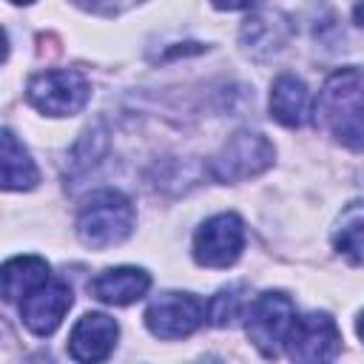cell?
Here are the masks:
<instances>
[{
  "label": "cell",
  "mask_w": 364,
  "mask_h": 364,
  "mask_svg": "<svg viewBox=\"0 0 364 364\" xmlns=\"http://www.w3.org/2000/svg\"><path fill=\"white\" fill-rule=\"evenodd\" d=\"M3 279V299L9 304H20L26 296H31L37 287L48 282V262L40 256H14L0 270Z\"/></svg>",
  "instance_id": "13"
},
{
  "label": "cell",
  "mask_w": 364,
  "mask_h": 364,
  "mask_svg": "<svg viewBox=\"0 0 364 364\" xmlns=\"http://www.w3.org/2000/svg\"><path fill=\"white\" fill-rule=\"evenodd\" d=\"M296 307L293 301L279 293V290H267L259 293L245 313V330L253 341V347L264 355V358H276L279 350L284 347L293 324H296Z\"/></svg>",
  "instance_id": "3"
},
{
  "label": "cell",
  "mask_w": 364,
  "mask_h": 364,
  "mask_svg": "<svg viewBox=\"0 0 364 364\" xmlns=\"http://www.w3.org/2000/svg\"><path fill=\"white\" fill-rule=\"evenodd\" d=\"M151 287V276L142 270V267H131V264H122V267H108L102 273H97L88 284L91 296L102 304H114V307H125L136 299H142Z\"/></svg>",
  "instance_id": "11"
},
{
  "label": "cell",
  "mask_w": 364,
  "mask_h": 364,
  "mask_svg": "<svg viewBox=\"0 0 364 364\" xmlns=\"http://www.w3.org/2000/svg\"><path fill=\"white\" fill-rule=\"evenodd\" d=\"M245 247V225L236 213H216L193 236V259L202 267H230Z\"/></svg>",
  "instance_id": "7"
},
{
  "label": "cell",
  "mask_w": 364,
  "mask_h": 364,
  "mask_svg": "<svg viewBox=\"0 0 364 364\" xmlns=\"http://www.w3.org/2000/svg\"><path fill=\"white\" fill-rule=\"evenodd\" d=\"M353 17H355V23H358V26H364V0H358V3H355Z\"/></svg>",
  "instance_id": "20"
},
{
  "label": "cell",
  "mask_w": 364,
  "mask_h": 364,
  "mask_svg": "<svg viewBox=\"0 0 364 364\" xmlns=\"http://www.w3.org/2000/svg\"><path fill=\"white\" fill-rule=\"evenodd\" d=\"M333 245L353 264H364V205L361 202L350 205L341 213L338 228L333 233Z\"/></svg>",
  "instance_id": "16"
},
{
  "label": "cell",
  "mask_w": 364,
  "mask_h": 364,
  "mask_svg": "<svg viewBox=\"0 0 364 364\" xmlns=\"http://www.w3.org/2000/svg\"><path fill=\"white\" fill-rule=\"evenodd\" d=\"M210 3L222 11H239V9H250L256 0H210Z\"/></svg>",
  "instance_id": "19"
},
{
  "label": "cell",
  "mask_w": 364,
  "mask_h": 364,
  "mask_svg": "<svg viewBox=\"0 0 364 364\" xmlns=\"http://www.w3.org/2000/svg\"><path fill=\"white\" fill-rule=\"evenodd\" d=\"M247 304H250V296H247V284L239 282V284H230V287H222L210 304H208V318L210 324L216 327H228L233 324L239 316L247 313Z\"/></svg>",
  "instance_id": "17"
},
{
  "label": "cell",
  "mask_w": 364,
  "mask_h": 364,
  "mask_svg": "<svg viewBox=\"0 0 364 364\" xmlns=\"http://www.w3.org/2000/svg\"><path fill=\"white\" fill-rule=\"evenodd\" d=\"M316 114L353 151H364V68H338L318 91Z\"/></svg>",
  "instance_id": "1"
},
{
  "label": "cell",
  "mask_w": 364,
  "mask_h": 364,
  "mask_svg": "<svg viewBox=\"0 0 364 364\" xmlns=\"http://www.w3.org/2000/svg\"><path fill=\"white\" fill-rule=\"evenodd\" d=\"M117 336H119V327L111 316L85 313L68 336V355L74 361H102L111 355Z\"/></svg>",
  "instance_id": "10"
},
{
  "label": "cell",
  "mask_w": 364,
  "mask_h": 364,
  "mask_svg": "<svg viewBox=\"0 0 364 364\" xmlns=\"http://www.w3.org/2000/svg\"><path fill=\"white\" fill-rule=\"evenodd\" d=\"M134 230V205L125 193L119 191H97L91 193L77 213V233L80 239L94 247H114L119 242H125Z\"/></svg>",
  "instance_id": "2"
},
{
  "label": "cell",
  "mask_w": 364,
  "mask_h": 364,
  "mask_svg": "<svg viewBox=\"0 0 364 364\" xmlns=\"http://www.w3.org/2000/svg\"><path fill=\"white\" fill-rule=\"evenodd\" d=\"M74 3H80L82 9L97 11V14H119V11L131 9V6L139 3V0H74Z\"/></svg>",
  "instance_id": "18"
},
{
  "label": "cell",
  "mask_w": 364,
  "mask_h": 364,
  "mask_svg": "<svg viewBox=\"0 0 364 364\" xmlns=\"http://www.w3.org/2000/svg\"><path fill=\"white\" fill-rule=\"evenodd\" d=\"M284 350L293 361H330L341 350L338 324L327 313L299 316L284 341Z\"/></svg>",
  "instance_id": "8"
},
{
  "label": "cell",
  "mask_w": 364,
  "mask_h": 364,
  "mask_svg": "<svg viewBox=\"0 0 364 364\" xmlns=\"http://www.w3.org/2000/svg\"><path fill=\"white\" fill-rule=\"evenodd\" d=\"M273 165V145L256 131H239L210 159V176L219 182H239Z\"/></svg>",
  "instance_id": "5"
},
{
  "label": "cell",
  "mask_w": 364,
  "mask_h": 364,
  "mask_svg": "<svg viewBox=\"0 0 364 364\" xmlns=\"http://www.w3.org/2000/svg\"><path fill=\"white\" fill-rule=\"evenodd\" d=\"M287 20H282L279 14H256L250 20H245L242 26V43L247 46L250 54L264 57L270 51H279L290 34V26H284Z\"/></svg>",
  "instance_id": "15"
},
{
  "label": "cell",
  "mask_w": 364,
  "mask_h": 364,
  "mask_svg": "<svg viewBox=\"0 0 364 364\" xmlns=\"http://www.w3.org/2000/svg\"><path fill=\"white\" fill-rule=\"evenodd\" d=\"M355 330H358V338L364 341V313L358 316V321H355Z\"/></svg>",
  "instance_id": "21"
},
{
  "label": "cell",
  "mask_w": 364,
  "mask_h": 364,
  "mask_svg": "<svg viewBox=\"0 0 364 364\" xmlns=\"http://www.w3.org/2000/svg\"><path fill=\"white\" fill-rule=\"evenodd\" d=\"M26 97L37 111L48 117H71L85 108L91 85L74 68H54L34 74L26 85Z\"/></svg>",
  "instance_id": "4"
},
{
  "label": "cell",
  "mask_w": 364,
  "mask_h": 364,
  "mask_svg": "<svg viewBox=\"0 0 364 364\" xmlns=\"http://www.w3.org/2000/svg\"><path fill=\"white\" fill-rule=\"evenodd\" d=\"M270 117L287 128H301L313 119V97L307 91V85L293 77V74H282L273 82L270 91Z\"/></svg>",
  "instance_id": "12"
},
{
  "label": "cell",
  "mask_w": 364,
  "mask_h": 364,
  "mask_svg": "<svg viewBox=\"0 0 364 364\" xmlns=\"http://www.w3.org/2000/svg\"><path fill=\"white\" fill-rule=\"evenodd\" d=\"M0 165H3V188L6 191H31L40 182L37 165L28 156V151L17 142V136L6 128L3 131V154H0Z\"/></svg>",
  "instance_id": "14"
},
{
  "label": "cell",
  "mask_w": 364,
  "mask_h": 364,
  "mask_svg": "<svg viewBox=\"0 0 364 364\" xmlns=\"http://www.w3.org/2000/svg\"><path fill=\"white\" fill-rule=\"evenodd\" d=\"M208 307L193 293H162L145 310V327L156 338H185L205 321Z\"/></svg>",
  "instance_id": "6"
},
{
  "label": "cell",
  "mask_w": 364,
  "mask_h": 364,
  "mask_svg": "<svg viewBox=\"0 0 364 364\" xmlns=\"http://www.w3.org/2000/svg\"><path fill=\"white\" fill-rule=\"evenodd\" d=\"M9 3H17V6H28V3H34V0H9Z\"/></svg>",
  "instance_id": "22"
},
{
  "label": "cell",
  "mask_w": 364,
  "mask_h": 364,
  "mask_svg": "<svg viewBox=\"0 0 364 364\" xmlns=\"http://www.w3.org/2000/svg\"><path fill=\"white\" fill-rule=\"evenodd\" d=\"M71 287L60 279H48L31 296L20 301V318L34 336H51L71 307Z\"/></svg>",
  "instance_id": "9"
}]
</instances>
